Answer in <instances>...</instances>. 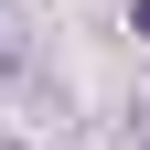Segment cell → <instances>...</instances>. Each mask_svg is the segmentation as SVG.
I'll list each match as a JSON object with an SVG mask.
<instances>
[{
  "mask_svg": "<svg viewBox=\"0 0 150 150\" xmlns=\"http://www.w3.org/2000/svg\"><path fill=\"white\" fill-rule=\"evenodd\" d=\"M129 22H139V43H150V0H129Z\"/></svg>",
  "mask_w": 150,
  "mask_h": 150,
  "instance_id": "obj_1",
  "label": "cell"
},
{
  "mask_svg": "<svg viewBox=\"0 0 150 150\" xmlns=\"http://www.w3.org/2000/svg\"><path fill=\"white\" fill-rule=\"evenodd\" d=\"M0 64H22V43H11V32H0Z\"/></svg>",
  "mask_w": 150,
  "mask_h": 150,
  "instance_id": "obj_2",
  "label": "cell"
},
{
  "mask_svg": "<svg viewBox=\"0 0 150 150\" xmlns=\"http://www.w3.org/2000/svg\"><path fill=\"white\" fill-rule=\"evenodd\" d=\"M139 150H150V118H139Z\"/></svg>",
  "mask_w": 150,
  "mask_h": 150,
  "instance_id": "obj_3",
  "label": "cell"
},
{
  "mask_svg": "<svg viewBox=\"0 0 150 150\" xmlns=\"http://www.w3.org/2000/svg\"><path fill=\"white\" fill-rule=\"evenodd\" d=\"M0 150H11V139H0Z\"/></svg>",
  "mask_w": 150,
  "mask_h": 150,
  "instance_id": "obj_4",
  "label": "cell"
}]
</instances>
